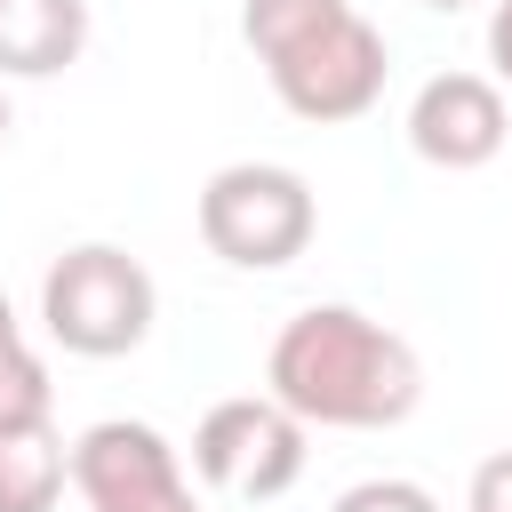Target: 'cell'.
Wrapping results in <instances>:
<instances>
[{
  "label": "cell",
  "mask_w": 512,
  "mask_h": 512,
  "mask_svg": "<svg viewBox=\"0 0 512 512\" xmlns=\"http://www.w3.org/2000/svg\"><path fill=\"white\" fill-rule=\"evenodd\" d=\"M56 416V384H48V360L24 344L0 360V432H24V424H48Z\"/></svg>",
  "instance_id": "10"
},
{
  "label": "cell",
  "mask_w": 512,
  "mask_h": 512,
  "mask_svg": "<svg viewBox=\"0 0 512 512\" xmlns=\"http://www.w3.org/2000/svg\"><path fill=\"white\" fill-rule=\"evenodd\" d=\"M312 432L272 400V392H232L216 400L200 424H192V472L216 488V496H248V504H272L304 480Z\"/></svg>",
  "instance_id": "5"
},
{
  "label": "cell",
  "mask_w": 512,
  "mask_h": 512,
  "mask_svg": "<svg viewBox=\"0 0 512 512\" xmlns=\"http://www.w3.org/2000/svg\"><path fill=\"white\" fill-rule=\"evenodd\" d=\"M8 352H24V320H16V304L0 296V360H8Z\"/></svg>",
  "instance_id": "14"
},
{
  "label": "cell",
  "mask_w": 512,
  "mask_h": 512,
  "mask_svg": "<svg viewBox=\"0 0 512 512\" xmlns=\"http://www.w3.org/2000/svg\"><path fill=\"white\" fill-rule=\"evenodd\" d=\"M240 40L264 64L280 112L312 128H344L376 112L392 48L352 0H240Z\"/></svg>",
  "instance_id": "2"
},
{
  "label": "cell",
  "mask_w": 512,
  "mask_h": 512,
  "mask_svg": "<svg viewBox=\"0 0 512 512\" xmlns=\"http://www.w3.org/2000/svg\"><path fill=\"white\" fill-rule=\"evenodd\" d=\"M512 144V104L488 72H432L416 96H408V152L424 168H448V176H472L488 168L496 152Z\"/></svg>",
  "instance_id": "7"
},
{
  "label": "cell",
  "mask_w": 512,
  "mask_h": 512,
  "mask_svg": "<svg viewBox=\"0 0 512 512\" xmlns=\"http://www.w3.org/2000/svg\"><path fill=\"white\" fill-rule=\"evenodd\" d=\"M8 128H16V112H8V88H0V144H8Z\"/></svg>",
  "instance_id": "16"
},
{
  "label": "cell",
  "mask_w": 512,
  "mask_h": 512,
  "mask_svg": "<svg viewBox=\"0 0 512 512\" xmlns=\"http://www.w3.org/2000/svg\"><path fill=\"white\" fill-rule=\"evenodd\" d=\"M488 80H496V88H512V0H496V8H488Z\"/></svg>",
  "instance_id": "13"
},
{
  "label": "cell",
  "mask_w": 512,
  "mask_h": 512,
  "mask_svg": "<svg viewBox=\"0 0 512 512\" xmlns=\"http://www.w3.org/2000/svg\"><path fill=\"white\" fill-rule=\"evenodd\" d=\"M192 224H200V248L224 256L232 272H280L312 248L320 200L288 160H232L200 184Z\"/></svg>",
  "instance_id": "4"
},
{
  "label": "cell",
  "mask_w": 512,
  "mask_h": 512,
  "mask_svg": "<svg viewBox=\"0 0 512 512\" xmlns=\"http://www.w3.org/2000/svg\"><path fill=\"white\" fill-rule=\"evenodd\" d=\"M88 48V0H0V80H56Z\"/></svg>",
  "instance_id": "8"
},
{
  "label": "cell",
  "mask_w": 512,
  "mask_h": 512,
  "mask_svg": "<svg viewBox=\"0 0 512 512\" xmlns=\"http://www.w3.org/2000/svg\"><path fill=\"white\" fill-rule=\"evenodd\" d=\"M464 512H512V448H496V456H480V464H472Z\"/></svg>",
  "instance_id": "12"
},
{
  "label": "cell",
  "mask_w": 512,
  "mask_h": 512,
  "mask_svg": "<svg viewBox=\"0 0 512 512\" xmlns=\"http://www.w3.org/2000/svg\"><path fill=\"white\" fill-rule=\"evenodd\" d=\"M152 320H160V288L112 240H80L40 272V328L72 360H120L152 336Z\"/></svg>",
  "instance_id": "3"
},
{
  "label": "cell",
  "mask_w": 512,
  "mask_h": 512,
  "mask_svg": "<svg viewBox=\"0 0 512 512\" xmlns=\"http://www.w3.org/2000/svg\"><path fill=\"white\" fill-rule=\"evenodd\" d=\"M64 480H72V448L56 440V416L0 432V512H56Z\"/></svg>",
  "instance_id": "9"
},
{
  "label": "cell",
  "mask_w": 512,
  "mask_h": 512,
  "mask_svg": "<svg viewBox=\"0 0 512 512\" xmlns=\"http://www.w3.org/2000/svg\"><path fill=\"white\" fill-rule=\"evenodd\" d=\"M328 512H440V504H432V488H424V480L384 472V480H352Z\"/></svg>",
  "instance_id": "11"
},
{
  "label": "cell",
  "mask_w": 512,
  "mask_h": 512,
  "mask_svg": "<svg viewBox=\"0 0 512 512\" xmlns=\"http://www.w3.org/2000/svg\"><path fill=\"white\" fill-rule=\"evenodd\" d=\"M72 488L88 512H200L184 456L144 416H104L72 440Z\"/></svg>",
  "instance_id": "6"
},
{
  "label": "cell",
  "mask_w": 512,
  "mask_h": 512,
  "mask_svg": "<svg viewBox=\"0 0 512 512\" xmlns=\"http://www.w3.org/2000/svg\"><path fill=\"white\" fill-rule=\"evenodd\" d=\"M416 8H432V16H456V8H472V0H416Z\"/></svg>",
  "instance_id": "15"
},
{
  "label": "cell",
  "mask_w": 512,
  "mask_h": 512,
  "mask_svg": "<svg viewBox=\"0 0 512 512\" xmlns=\"http://www.w3.org/2000/svg\"><path fill=\"white\" fill-rule=\"evenodd\" d=\"M264 392L304 432H392L424 400V360L360 304H304L264 352Z\"/></svg>",
  "instance_id": "1"
}]
</instances>
